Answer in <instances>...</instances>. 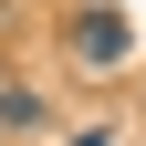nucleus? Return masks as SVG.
<instances>
[{"mask_svg":"<svg viewBox=\"0 0 146 146\" xmlns=\"http://www.w3.org/2000/svg\"><path fill=\"white\" fill-rule=\"evenodd\" d=\"M63 42H73V63H94V73H104V63H125V11H94V0H84Z\"/></svg>","mask_w":146,"mask_h":146,"instance_id":"1","label":"nucleus"},{"mask_svg":"<svg viewBox=\"0 0 146 146\" xmlns=\"http://www.w3.org/2000/svg\"><path fill=\"white\" fill-rule=\"evenodd\" d=\"M0 125H11V136H42V125H52V104L31 94V84H21L11 63H0Z\"/></svg>","mask_w":146,"mask_h":146,"instance_id":"2","label":"nucleus"}]
</instances>
